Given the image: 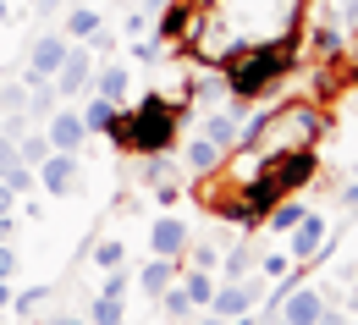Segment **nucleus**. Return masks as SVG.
<instances>
[{
	"label": "nucleus",
	"instance_id": "1",
	"mask_svg": "<svg viewBox=\"0 0 358 325\" xmlns=\"http://www.w3.org/2000/svg\"><path fill=\"white\" fill-rule=\"evenodd\" d=\"M298 0H210L193 17L187 50L204 66H226L237 50L270 45V39H298Z\"/></svg>",
	"mask_w": 358,
	"mask_h": 325
},
{
	"label": "nucleus",
	"instance_id": "2",
	"mask_svg": "<svg viewBox=\"0 0 358 325\" xmlns=\"http://www.w3.org/2000/svg\"><path fill=\"white\" fill-rule=\"evenodd\" d=\"M292 66H298V39H270V45L237 50L221 66V78H226V94H231V99L259 105V99H270V94L292 78Z\"/></svg>",
	"mask_w": 358,
	"mask_h": 325
},
{
	"label": "nucleus",
	"instance_id": "3",
	"mask_svg": "<svg viewBox=\"0 0 358 325\" xmlns=\"http://www.w3.org/2000/svg\"><path fill=\"white\" fill-rule=\"evenodd\" d=\"M314 171H320L314 149H287V154H270L265 166H259V177L243 187V226H259V221H265L281 198L303 193V187L314 182Z\"/></svg>",
	"mask_w": 358,
	"mask_h": 325
},
{
	"label": "nucleus",
	"instance_id": "4",
	"mask_svg": "<svg viewBox=\"0 0 358 325\" xmlns=\"http://www.w3.org/2000/svg\"><path fill=\"white\" fill-rule=\"evenodd\" d=\"M320 127H325V116H320L314 99H287V105H275L270 116L248 122L237 143H248L259 160H270V154H287V149H314Z\"/></svg>",
	"mask_w": 358,
	"mask_h": 325
},
{
	"label": "nucleus",
	"instance_id": "5",
	"mask_svg": "<svg viewBox=\"0 0 358 325\" xmlns=\"http://www.w3.org/2000/svg\"><path fill=\"white\" fill-rule=\"evenodd\" d=\"M182 138V105H171L166 94H143L138 105H127V154H166Z\"/></svg>",
	"mask_w": 358,
	"mask_h": 325
},
{
	"label": "nucleus",
	"instance_id": "6",
	"mask_svg": "<svg viewBox=\"0 0 358 325\" xmlns=\"http://www.w3.org/2000/svg\"><path fill=\"white\" fill-rule=\"evenodd\" d=\"M34 171H39V187L50 198H72L83 187V149H50Z\"/></svg>",
	"mask_w": 358,
	"mask_h": 325
},
{
	"label": "nucleus",
	"instance_id": "7",
	"mask_svg": "<svg viewBox=\"0 0 358 325\" xmlns=\"http://www.w3.org/2000/svg\"><path fill=\"white\" fill-rule=\"evenodd\" d=\"M265 298V276H237V281H215V298H210V309L221 315V320H237V315H248L254 303Z\"/></svg>",
	"mask_w": 358,
	"mask_h": 325
},
{
	"label": "nucleus",
	"instance_id": "8",
	"mask_svg": "<svg viewBox=\"0 0 358 325\" xmlns=\"http://www.w3.org/2000/svg\"><path fill=\"white\" fill-rule=\"evenodd\" d=\"M61 99H78L83 89H94V50L89 45H72L66 50V61H61V72L50 78Z\"/></svg>",
	"mask_w": 358,
	"mask_h": 325
},
{
	"label": "nucleus",
	"instance_id": "9",
	"mask_svg": "<svg viewBox=\"0 0 358 325\" xmlns=\"http://www.w3.org/2000/svg\"><path fill=\"white\" fill-rule=\"evenodd\" d=\"M66 50H72V39H66V34H39V39H34V50H28V78H22V83H50V78L61 72Z\"/></svg>",
	"mask_w": 358,
	"mask_h": 325
},
{
	"label": "nucleus",
	"instance_id": "10",
	"mask_svg": "<svg viewBox=\"0 0 358 325\" xmlns=\"http://www.w3.org/2000/svg\"><path fill=\"white\" fill-rule=\"evenodd\" d=\"M193 17H199V0H171V6H160V11H155V39H160V45H187Z\"/></svg>",
	"mask_w": 358,
	"mask_h": 325
},
{
	"label": "nucleus",
	"instance_id": "11",
	"mask_svg": "<svg viewBox=\"0 0 358 325\" xmlns=\"http://www.w3.org/2000/svg\"><path fill=\"white\" fill-rule=\"evenodd\" d=\"M320 248H325V215H320V210H303V221L292 226V248H287V254H292L298 265H314Z\"/></svg>",
	"mask_w": 358,
	"mask_h": 325
},
{
	"label": "nucleus",
	"instance_id": "12",
	"mask_svg": "<svg viewBox=\"0 0 358 325\" xmlns=\"http://www.w3.org/2000/svg\"><path fill=\"white\" fill-rule=\"evenodd\" d=\"M45 138H50V149H83V138H89V127H83V110L61 105V110L45 122Z\"/></svg>",
	"mask_w": 358,
	"mask_h": 325
},
{
	"label": "nucleus",
	"instance_id": "13",
	"mask_svg": "<svg viewBox=\"0 0 358 325\" xmlns=\"http://www.w3.org/2000/svg\"><path fill=\"white\" fill-rule=\"evenodd\" d=\"M149 254H160V259H182V254H187V221L160 215V221L149 226Z\"/></svg>",
	"mask_w": 358,
	"mask_h": 325
},
{
	"label": "nucleus",
	"instance_id": "14",
	"mask_svg": "<svg viewBox=\"0 0 358 325\" xmlns=\"http://www.w3.org/2000/svg\"><path fill=\"white\" fill-rule=\"evenodd\" d=\"M99 28H105V22H99V11H94V6H66V22H61V34H66L72 45H89Z\"/></svg>",
	"mask_w": 358,
	"mask_h": 325
},
{
	"label": "nucleus",
	"instance_id": "15",
	"mask_svg": "<svg viewBox=\"0 0 358 325\" xmlns=\"http://www.w3.org/2000/svg\"><path fill=\"white\" fill-rule=\"evenodd\" d=\"M177 259H160V254H155V259H149V265H143V270H138V287H143V292H149V298H160V292H166V287H171V281H177Z\"/></svg>",
	"mask_w": 358,
	"mask_h": 325
},
{
	"label": "nucleus",
	"instance_id": "16",
	"mask_svg": "<svg viewBox=\"0 0 358 325\" xmlns=\"http://www.w3.org/2000/svg\"><path fill=\"white\" fill-rule=\"evenodd\" d=\"M127 66L122 61H110V66H94V94H105V99H116V105H127Z\"/></svg>",
	"mask_w": 358,
	"mask_h": 325
},
{
	"label": "nucleus",
	"instance_id": "17",
	"mask_svg": "<svg viewBox=\"0 0 358 325\" xmlns=\"http://www.w3.org/2000/svg\"><path fill=\"white\" fill-rule=\"evenodd\" d=\"M221 154H226V149H215V143H210L204 133H199V138H193L187 149H182V166H187L193 177H204V171H215V166H221Z\"/></svg>",
	"mask_w": 358,
	"mask_h": 325
},
{
	"label": "nucleus",
	"instance_id": "18",
	"mask_svg": "<svg viewBox=\"0 0 358 325\" xmlns=\"http://www.w3.org/2000/svg\"><path fill=\"white\" fill-rule=\"evenodd\" d=\"M177 287L193 298V309H210V298H215V276H210V270H193V265L177 270Z\"/></svg>",
	"mask_w": 358,
	"mask_h": 325
},
{
	"label": "nucleus",
	"instance_id": "19",
	"mask_svg": "<svg viewBox=\"0 0 358 325\" xmlns=\"http://www.w3.org/2000/svg\"><path fill=\"white\" fill-rule=\"evenodd\" d=\"M61 110V94H55V83H28V116L45 127L50 116Z\"/></svg>",
	"mask_w": 358,
	"mask_h": 325
},
{
	"label": "nucleus",
	"instance_id": "20",
	"mask_svg": "<svg viewBox=\"0 0 358 325\" xmlns=\"http://www.w3.org/2000/svg\"><path fill=\"white\" fill-rule=\"evenodd\" d=\"M160 309H166V320H171V325H193V315H199V309H193V298L182 292L177 281L160 292Z\"/></svg>",
	"mask_w": 358,
	"mask_h": 325
},
{
	"label": "nucleus",
	"instance_id": "21",
	"mask_svg": "<svg viewBox=\"0 0 358 325\" xmlns=\"http://www.w3.org/2000/svg\"><path fill=\"white\" fill-rule=\"evenodd\" d=\"M116 110H122L116 99H105V94H94L89 105H83V127H89V133H105V127L116 122Z\"/></svg>",
	"mask_w": 358,
	"mask_h": 325
},
{
	"label": "nucleus",
	"instance_id": "22",
	"mask_svg": "<svg viewBox=\"0 0 358 325\" xmlns=\"http://www.w3.org/2000/svg\"><path fill=\"white\" fill-rule=\"evenodd\" d=\"M342 45H348V39H342V28H336V22H320V28H314V39H309V50L320 55V61H336Z\"/></svg>",
	"mask_w": 358,
	"mask_h": 325
},
{
	"label": "nucleus",
	"instance_id": "23",
	"mask_svg": "<svg viewBox=\"0 0 358 325\" xmlns=\"http://www.w3.org/2000/svg\"><path fill=\"white\" fill-rule=\"evenodd\" d=\"M298 221H303V204H298V198H281V204L265 215V232H292Z\"/></svg>",
	"mask_w": 358,
	"mask_h": 325
},
{
	"label": "nucleus",
	"instance_id": "24",
	"mask_svg": "<svg viewBox=\"0 0 358 325\" xmlns=\"http://www.w3.org/2000/svg\"><path fill=\"white\" fill-rule=\"evenodd\" d=\"M0 182L11 187V193H17V198H28V193H34V187H39V171H34V166H28V160H17V166H11V171H6V177H0Z\"/></svg>",
	"mask_w": 358,
	"mask_h": 325
},
{
	"label": "nucleus",
	"instance_id": "25",
	"mask_svg": "<svg viewBox=\"0 0 358 325\" xmlns=\"http://www.w3.org/2000/svg\"><path fill=\"white\" fill-rule=\"evenodd\" d=\"M17 154H22L28 166H39V160L50 154V138H45V127H28V133L17 138Z\"/></svg>",
	"mask_w": 358,
	"mask_h": 325
},
{
	"label": "nucleus",
	"instance_id": "26",
	"mask_svg": "<svg viewBox=\"0 0 358 325\" xmlns=\"http://www.w3.org/2000/svg\"><path fill=\"white\" fill-rule=\"evenodd\" d=\"M89 325H122V298L99 292V298L89 303Z\"/></svg>",
	"mask_w": 358,
	"mask_h": 325
},
{
	"label": "nucleus",
	"instance_id": "27",
	"mask_svg": "<svg viewBox=\"0 0 358 325\" xmlns=\"http://www.w3.org/2000/svg\"><path fill=\"white\" fill-rule=\"evenodd\" d=\"M45 298H50V287H28V292H11V309H17L22 320H39Z\"/></svg>",
	"mask_w": 358,
	"mask_h": 325
},
{
	"label": "nucleus",
	"instance_id": "28",
	"mask_svg": "<svg viewBox=\"0 0 358 325\" xmlns=\"http://www.w3.org/2000/svg\"><path fill=\"white\" fill-rule=\"evenodd\" d=\"M94 265H99V270H116V265H127V243H122V237H105V243L94 248Z\"/></svg>",
	"mask_w": 358,
	"mask_h": 325
},
{
	"label": "nucleus",
	"instance_id": "29",
	"mask_svg": "<svg viewBox=\"0 0 358 325\" xmlns=\"http://www.w3.org/2000/svg\"><path fill=\"white\" fill-rule=\"evenodd\" d=\"M248 270H254L248 248H226V259H221V276H226V281H237V276H248Z\"/></svg>",
	"mask_w": 358,
	"mask_h": 325
},
{
	"label": "nucleus",
	"instance_id": "30",
	"mask_svg": "<svg viewBox=\"0 0 358 325\" xmlns=\"http://www.w3.org/2000/svg\"><path fill=\"white\" fill-rule=\"evenodd\" d=\"M292 265H298L292 254H265V265H259V276H265V281H287V276H292Z\"/></svg>",
	"mask_w": 358,
	"mask_h": 325
},
{
	"label": "nucleus",
	"instance_id": "31",
	"mask_svg": "<svg viewBox=\"0 0 358 325\" xmlns=\"http://www.w3.org/2000/svg\"><path fill=\"white\" fill-rule=\"evenodd\" d=\"M127 287H133V270H127V265H116V270H105V287H99V292H110V298H127Z\"/></svg>",
	"mask_w": 358,
	"mask_h": 325
},
{
	"label": "nucleus",
	"instance_id": "32",
	"mask_svg": "<svg viewBox=\"0 0 358 325\" xmlns=\"http://www.w3.org/2000/svg\"><path fill=\"white\" fill-rule=\"evenodd\" d=\"M0 110H28V83H6L0 89Z\"/></svg>",
	"mask_w": 358,
	"mask_h": 325
},
{
	"label": "nucleus",
	"instance_id": "33",
	"mask_svg": "<svg viewBox=\"0 0 358 325\" xmlns=\"http://www.w3.org/2000/svg\"><path fill=\"white\" fill-rule=\"evenodd\" d=\"M17 160H22V154H17V138H6V133H0V177H6Z\"/></svg>",
	"mask_w": 358,
	"mask_h": 325
},
{
	"label": "nucleus",
	"instance_id": "34",
	"mask_svg": "<svg viewBox=\"0 0 358 325\" xmlns=\"http://www.w3.org/2000/svg\"><path fill=\"white\" fill-rule=\"evenodd\" d=\"M11 276H17V248L0 243V281H11Z\"/></svg>",
	"mask_w": 358,
	"mask_h": 325
},
{
	"label": "nucleus",
	"instance_id": "35",
	"mask_svg": "<svg viewBox=\"0 0 358 325\" xmlns=\"http://www.w3.org/2000/svg\"><path fill=\"white\" fill-rule=\"evenodd\" d=\"M215 259H221L215 248H193V259H187V265H193V270H215Z\"/></svg>",
	"mask_w": 358,
	"mask_h": 325
},
{
	"label": "nucleus",
	"instance_id": "36",
	"mask_svg": "<svg viewBox=\"0 0 358 325\" xmlns=\"http://www.w3.org/2000/svg\"><path fill=\"white\" fill-rule=\"evenodd\" d=\"M314 325H353V320H348L342 309H331V303H325V315H320V320H314Z\"/></svg>",
	"mask_w": 358,
	"mask_h": 325
},
{
	"label": "nucleus",
	"instance_id": "37",
	"mask_svg": "<svg viewBox=\"0 0 358 325\" xmlns=\"http://www.w3.org/2000/svg\"><path fill=\"white\" fill-rule=\"evenodd\" d=\"M34 11H39V17H55V11H66V0H34Z\"/></svg>",
	"mask_w": 358,
	"mask_h": 325
},
{
	"label": "nucleus",
	"instance_id": "38",
	"mask_svg": "<svg viewBox=\"0 0 358 325\" xmlns=\"http://www.w3.org/2000/svg\"><path fill=\"white\" fill-rule=\"evenodd\" d=\"M193 325H231V320H221L215 309H199V315H193Z\"/></svg>",
	"mask_w": 358,
	"mask_h": 325
},
{
	"label": "nucleus",
	"instance_id": "39",
	"mask_svg": "<svg viewBox=\"0 0 358 325\" xmlns=\"http://www.w3.org/2000/svg\"><path fill=\"white\" fill-rule=\"evenodd\" d=\"M11 210H17V193H11V187L0 182V215H11Z\"/></svg>",
	"mask_w": 358,
	"mask_h": 325
},
{
	"label": "nucleus",
	"instance_id": "40",
	"mask_svg": "<svg viewBox=\"0 0 358 325\" xmlns=\"http://www.w3.org/2000/svg\"><path fill=\"white\" fill-rule=\"evenodd\" d=\"M342 204H348V210L358 215V182H348V187H342Z\"/></svg>",
	"mask_w": 358,
	"mask_h": 325
},
{
	"label": "nucleus",
	"instance_id": "41",
	"mask_svg": "<svg viewBox=\"0 0 358 325\" xmlns=\"http://www.w3.org/2000/svg\"><path fill=\"white\" fill-rule=\"evenodd\" d=\"M39 325H83V320H72V315H50V320H39Z\"/></svg>",
	"mask_w": 358,
	"mask_h": 325
},
{
	"label": "nucleus",
	"instance_id": "42",
	"mask_svg": "<svg viewBox=\"0 0 358 325\" xmlns=\"http://www.w3.org/2000/svg\"><path fill=\"white\" fill-rule=\"evenodd\" d=\"M0 309H11V281H0Z\"/></svg>",
	"mask_w": 358,
	"mask_h": 325
},
{
	"label": "nucleus",
	"instance_id": "43",
	"mask_svg": "<svg viewBox=\"0 0 358 325\" xmlns=\"http://www.w3.org/2000/svg\"><path fill=\"white\" fill-rule=\"evenodd\" d=\"M348 315H358V287H353V292H348Z\"/></svg>",
	"mask_w": 358,
	"mask_h": 325
},
{
	"label": "nucleus",
	"instance_id": "44",
	"mask_svg": "<svg viewBox=\"0 0 358 325\" xmlns=\"http://www.w3.org/2000/svg\"><path fill=\"white\" fill-rule=\"evenodd\" d=\"M270 325H292V320H281V315H275V320H270Z\"/></svg>",
	"mask_w": 358,
	"mask_h": 325
},
{
	"label": "nucleus",
	"instance_id": "45",
	"mask_svg": "<svg viewBox=\"0 0 358 325\" xmlns=\"http://www.w3.org/2000/svg\"><path fill=\"white\" fill-rule=\"evenodd\" d=\"M353 66H358V39H353Z\"/></svg>",
	"mask_w": 358,
	"mask_h": 325
},
{
	"label": "nucleus",
	"instance_id": "46",
	"mask_svg": "<svg viewBox=\"0 0 358 325\" xmlns=\"http://www.w3.org/2000/svg\"><path fill=\"white\" fill-rule=\"evenodd\" d=\"M353 182H358V160H353Z\"/></svg>",
	"mask_w": 358,
	"mask_h": 325
},
{
	"label": "nucleus",
	"instance_id": "47",
	"mask_svg": "<svg viewBox=\"0 0 358 325\" xmlns=\"http://www.w3.org/2000/svg\"><path fill=\"white\" fill-rule=\"evenodd\" d=\"M0 22H6V6H0Z\"/></svg>",
	"mask_w": 358,
	"mask_h": 325
},
{
	"label": "nucleus",
	"instance_id": "48",
	"mask_svg": "<svg viewBox=\"0 0 358 325\" xmlns=\"http://www.w3.org/2000/svg\"><path fill=\"white\" fill-rule=\"evenodd\" d=\"M353 325H358V315H353Z\"/></svg>",
	"mask_w": 358,
	"mask_h": 325
}]
</instances>
